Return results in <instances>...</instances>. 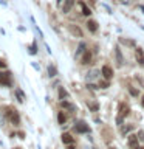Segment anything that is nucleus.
I'll list each match as a JSON object with an SVG mask.
<instances>
[{
  "instance_id": "1",
  "label": "nucleus",
  "mask_w": 144,
  "mask_h": 149,
  "mask_svg": "<svg viewBox=\"0 0 144 149\" xmlns=\"http://www.w3.org/2000/svg\"><path fill=\"white\" fill-rule=\"evenodd\" d=\"M6 116H8L9 123H11L12 126H20V115H19V112L16 109L6 107Z\"/></svg>"
},
{
  "instance_id": "2",
  "label": "nucleus",
  "mask_w": 144,
  "mask_h": 149,
  "mask_svg": "<svg viewBox=\"0 0 144 149\" xmlns=\"http://www.w3.org/2000/svg\"><path fill=\"white\" fill-rule=\"evenodd\" d=\"M67 30H68V33L71 34L73 37H84V34H82V28L79 26V25H76V23H68L67 25Z\"/></svg>"
},
{
  "instance_id": "3",
  "label": "nucleus",
  "mask_w": 144,
  "mask_h": 149,
  "mask_svg": "<svg viewBox=\"0 0 144 149\" xmlns=\"http://www.w3.org/2000/svg\"><path fill=\"white\" fill-rule=\"evenodd\" d=\"M74 130L78 134H90V127H88V124L85 121H78L76 126H74Z\"/></svg>"
},
{
  "instance_id": "4",
  "label": "nucleus",
  "mask_w": 144,
  "mask_h": 149,
  "mask_svg": "<svg viewBox=\"0 0 144 149\" xmlns=\"http://www.w3.org/2000/svg\"><path fill=\"white\" fill-rule=\"evenodd\" d=\"M98 78H99V70H96V68H91V70H88V73L85 74V81H87L88 84L95 82Z\"/></svg>"
},
{
  "instance_id": "5",
  "label": "nucleus",
  "mask_w": 144,
  "mask_h": 149,
  "mask_svg": "<svg viewBox=\"0 0 144 149\" xmlns=\"http://www.w3.org/2000/svg\"><path fill=\"white\" fill-rule=\"evenodd\" d=\"M0 86L3 87H9L11 86V74L9 73H0Z\"/></svg>"
},
{
  "instance_id": "6",
  "label": "nucleus",
  "mask_w": 144,
  "mask_h": 149,
  "mask_svg": "<svg viewBox=\"0 0 144 149\" xmlns=\"http://www.w3.org/2000/svg\"><path fill=\"white\" fill-rule=\"evenodd\" d=\"M118 112H119V116H123V118H125L129 113H130V107L129 104H125V102H119L118 106Z\"/></svg>"
},
{
  "instance_id": "7",
  "label": "nucleus",
  "mask_w": 144,
  "mask_h": 149,
  "mask_svg": "<svg viewBox=\"0 0 144 149\" xmlns=\"http://www.w3.org/2000/svg\"><path fill=\"white\" fill-rule=\"evenodd\" d=\"M135 59H136V62L139 65H144V50L139 48V47L135 48Z\"/></svg>"
},
{
  "instance_id": "8",
  "label": "nucleus",
  "mask_w": 144,
  "mask_h": 149,
  "mask_svg": "<svg viewBox=\"0 0 144 149\" xmlns=\"http://www.w3.org/2000/svg\"><path fill=\"white\" fill-rule=\"evenodd\" d=\"M101 73H102V76H104L107 81L113 78V68H111L110 65H104V67H102V70H101Z\"/></svg>"
},
{
  "instance_id": "9",
  "label": "nucleus",
  "mask_w": 144,
  "mask_h": 149,
  "mask_svg": "<svg viewBox=\"0 0 144 149\" xmlns=\"http://www.w3.org/2000/svg\"><path fill=\"white\" fill-rule=\"evenodd\" d=\"M74 3H76V0H65V3L62 5V13L68 14L70 11H71V8L74 6Z\"/></svg>"
},
{
  "instance_id": "10",
  "label": "nucleus",
  "mask_w": 144,
  "mask_h": 149,
  "mask_svg": "<svg viewBox=\"0 0 144 149\" xmlns=\"http://www.w3.org/2000/svg\"><path fill=\"white\" fill-rule=\"evenodd\" d=\"M91 56H93V54H91V51H88V50H87L85 53L81 56V64H82V65L90 64V62H91Z\"/></svg>"
},
{
  "instance_id": "11",
  "label": "nucleus",
  "mask_w": 144,
  "mask_h": 149,
  "mask_svg": "<svg viewBox=\"0 0 144 149\" xmlns=\"http://www.w3.org/2000/svg\"><path fill=\"white\" fill-rule=\"evenodd\" d=\"M85 51H87V45L84 44V42H81V44L78 45V50H76V54H74V58L79 59V58H81V56H82L84 53H85Z\"/></svg>"
},
{
  "instance_id": "12",
  "label": "nucleus",
  "mask_w": 144,
  "mask_h": 149,
  "mask_svg": "<svg viewBox=\"0 0 144 149\" xmlns=\"http://www.w3.org/2000/svg\"><path fill=\"white\" fill-rule=\"evenodd\" d=\"M138 135H129V146L133 149H138Z\"/></svg>"
},
{
  "instance_id": "13",
  "label": "nucleus",
  "mask_w": 144,
  "mask_h": 149,
  "mask_svg": "<svg viewBox=\"0 0 144 149\" xmlns=\"http://www.w3.org/2000/svg\"><path fill=\"white\" fill-rule=\"evenodd\" d=\"M62 141H64L65 144H73V141H74V138L71 137V134L65 132V134H62Z\"/></svg>"
},
{
  "instance_id": "14",
  "label": "nucleus",
  "mask_w": 144,
  "mask_h": 149,
  "mask_svg": "<svg viewBox=\"0 0 144 149\" xmlns=\"http://www.w3.org/2000/svg\"><path fill=\"white\" fill-rule=\"evenodd\" d=\"M133 130V124H123L121 126V134L123 135H127L129 132H132Z\"/></svg>"
},
{
  "instance_id": "15",
  "label": "nucleus",
  "mask_w": 144,
  "mask_h": 149,
  "mask_svg": "<svg viewBox=\"0 0 144 149\" xmlns=\"http://www.w3.org/2000/svg\"><path fill=\"white\" fill-rule=\"evenodd\" d=\"M87 26H88V30H90V33H96L98 31V22H95V20H88Z\"/></svg>"
},
{
  "instance_id": "16",
  "label": "nucleus",
  "mask_w": 144,
  "mask_h": 149,
  "mask_svg": "<svg viewBox=\"0 0 144 149\" xmlns=\"http://www.w3.org/2000/svg\"><path fill=\"white\" fill-rule=\"evenodd\" d=\"M79 5H81V11H82L84 16H90V14H91V9L88 8L84 2H79Z\"/></svg>"
},
{
  "instance_id": "17",
  "label": "nucleus",
  "mask_w": 144,
  "mask_h": 149,
  "mask_svg": "<svg viewBox=\"0 0 144 149\" xmlns=\"http://www.w3.org/2000/svg\"><path fill=\"white\" fill-rule=\"evenodd\" d=\"M46 70H48V76H50V78H54L56 74H57V68H56L53 64H50L48 67H46Z\"/></svg>"
},
{
  "instance_id": "18",
  "label": "nucleus",
  "mask_w": 144,
  "mask_h": 149,
  "mask_svg": "<svg viewBox=\"0 0 144 149\" xmlns=\"http://www.w3.org/2000/svg\"><path fill=\"white\" fill-rule=\"evenodd\" d=\"M119 42L124 45H127V47H135V44H136L133 39H125V37H119Z\"/></svg>"
},
{
  "instance_id": "19",
  "label": "nucleus",
  "mask_w": 144,
  "mask_h": 149,
  "mask_svg": "<svg viewBox=\"0 0 144 149\" xmlns=\"http://www.w3.org/2000/svg\"><path fill=\"white\" fill-rule=\"evenodd\" d=\"M116 62H118V65H123L124 64V58H123V53H121V50L116 47Z\"/></svg>"
},
{
  "instance_id": "20",
  "label": "nucleus",
  "mask_w": 144,
  "mask_h": 149,
  "mask_svg": "<svg viewBox=\"0 0 144 149\" xmlns=\"http://www.w3.org/2000/svg\"><path fill=\"white\" fill-rule=\"evenodd\" d=\"M16 98H17L19 101H25L26 100L25 93H23V90H20V88H17V90H16Z\"/></svg>"
},
{
  "instance_id": "21",
  "label": "nucleus",
  "mask_w": 144,
  "mask_h": 149,
  "mask_svg": "<svg viewBox=\"0 0 144 149\" xmlns=\"http://www.w3.org/2000/svg\"><path fill=\"white\" fill-rule=\"evenodd\" d=\"M57 121H59V124H65V121H67V116H65L64 112H57Z\"/></svg>"
},
{
  "instance_id": "22",
  "label": "nucleus",
  "mask_w": 144,
  "mask_h": 149,
  "mask_svg": "<svg viewBox=\"0 0 144 149\" xmlns=\"http://www.w3.org/2000/svg\"><path fill=\"white\" fill-rule=\"evenodd\" d=\"M67 96H68V93L65 92V88L59 87V100H60V101H64V100H65V98H67Z\"/></svg>"
},
{
  "instance_id": "23",
  "label": "nucleus",
  "mask_w": 144,
  "mask_h": 149,
  "mask_svg": "<svg viewBox=\"0 0 144 149\" xmlns=\"http://www.w3.org/2000/svg\"><path fill=\"white\" fill-rule=\"evenodd\" d=\"M28 53H30V54H36V53H37V45H36V42H33V44L28 47Z\"/></svg>"
},
{
  "instance_id": "24",
  "label": "nucleus",
  "mask_w": 144,
  "mask_h": 149,
  "mask_svg": "<svg viewBox=\"0 0 144 149\" xmlns=\"http://www.w3.org/2000/svg\"><path fill=\"white\" fill-rule=\"evenodd\" d=\"M60 106H62L64 109H71V110L74 109V107H73L71 104H70V102H67V101H60Z\"/></svg>"
},
{
  "instance_id": "25",
  "label": "nucleus",
  "mask_w": 144,
  "mask_h": 149,
  "mask_svg": "<svg viewBox=\"0 0 144 149\" xmlns=\"http://www.w3.org/2000/svg\"><path fill=\"white\" fill-rule=\"evenodd\" d=\"M129 93H130L132 96H138V95H139V92L136 90V88H133V87H130V88H129Z\"/></svg>"
},
{
  "instance_id": "26",
  "label": "nucleus",
  "mask_w": 144,
  "mask_h": 149,
  "mask_svg": "<svg viewBox=\"0 0 144 149\" xmlns=\"http://www.w3.org/2000/svg\"><path fill=\"white\" fill-rule=\"evenodd\" d=\"M90 109H91V110H98V109H99V104H98V102H95V104H93V102H90Z\"/></svg>"
},
{
  "instance_id": "27",
  "label": "nucleus",
  "mask_w": 144,
  "mask_h": 149,
  "mask_svg": "<svg viewBox=\"0 0 144 149\" xmlns=\"http://www.w3.org/2000/svg\"><path fill=\"white\" fill-rule=\"evenodd\" d=\"M138 140H139L141 143H144V130H141V132L138 134Z\"/></svg>"
},
{
  "instance_id": "28",
  "label": "nucleus",
  "mask_w": 144,
  "mask_h": 149,
  "mask_svg": "<svg viewBox=\"0 0 144 149\" xmlns=\"http://www.w3.org/2000/svg\"><path fill=\"white\" fill-rule=\"evenodd\" d=\"M119 3L121 5H132L133 0H119Z\"/></svg>"
},
{
  "instance_id": "29",
  "label": "nucleus",
  "mask_w": 144,
  "mask_h": 149,
  "mask_svg": "<svg viewBox=\"0 0 144 149\" xmlns=\"http://www.w3.org/2000/svg\"><path fill=\"white\" fill-rule=\"evenodd\" d=\"M0 68H6V62L3 59H0Z\"/></svg>"
},
{
  "instance_id": "30",
  "label": "nucleus",
  "mask_w": 144,
  "mask_h": 149,
  "mask_svg": "<svg viewBox=\"0 0 144 149\" xmlns=\"http://www.w3.org/2000/svg\"><path fill=\"white\" fill-rule=\"evenodd\" d=\"M99 87H101V88H107V87H109V82H101Z\"/></svg>"
},
{
  "instance_id": "31",
  "label": "nucleus",
  "mask_w": 144,
  "mask_h": 149,
  "mask_svg": "<svg viewBox=\"0 0 144 149\" xmlns=\"http://www.w3.org/2000/svg\"><path fill=\"white\" fill-rule=\"evenodd\" d=\"M67 149H76V148H74L73 144H68V148H67Z\"/></svg>"
},
{
  "instance_id": "32",
  "label": "nucleus",
  "mask_w": 144,
  "mask_h": 149,
  "mask_svg": "<svg viewBox=\"0 0 144 149\" xmlns=\"http://www.w3.org/2000/svg\"><path fill=\"white\" fill-rule=\"evenodd\" d=\"M64 2V0H57V5H60V3H62Z\"/></svg>"
},
{
  "instance_id": "33",
  "label": "nucleus",
  "mask_w": 144,
  "mask_h": 149,
  "mask_svg": "<svg viewBox=\"0 0 144 149\" xmlns=\"http://www.w3.org/2000/svg\"><path fill=\"white\" fill-rule=\"evenodd\" d=\"M141 104L144 106V96H143V100H141Z\"/></svg>"
},
{
  "instance_id": "34",
  "label": "nucleus",
  "mask_w": 144,
  "mask_h": 149,
  "mask_svg": "<svg viewBox=\"0 0 144 149\" xmlns=\"http://www.w3.org/2000/svg\"><path fill=\"white\" fill-rule=\"evenodd\" d=\"M141 9H143V13H144V5H143V6H141Z\"/></svg>"
},
{
  "instance_id": "35",
  "label": "nucleus",
  "mask_w": 144,
  "mask_h": 149,
  "mask_svg": "<svg viewBox=\"0 0 144 149\" xmlns=\"http://www.w3.org/2000/svg\"><path fill=\"white\" fill-rule=\"evenodd\" d=\"M82 149H88V148H87V146H82Z\"/></svg>"
},
{
  "instance_id": "36",
  "label": "nucleus",
  "mask_w": 144,
  "mask_h": 149,
  "mask_svg": "<svg viewBox=\"0 0 144 149\" xmlns=\"http://www.w3.org/2000/svg\"><path fill=\"white\" fill-rule=\"evenodd\" d=\"M14 149H22V148H14Z\"/></svg>"
}]
</instances>
